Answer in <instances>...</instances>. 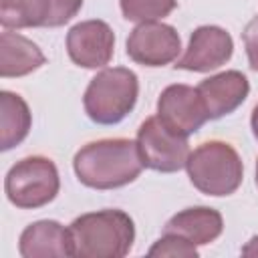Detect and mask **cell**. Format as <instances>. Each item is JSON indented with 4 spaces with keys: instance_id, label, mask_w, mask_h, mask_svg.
I'll return each instance as SVG.
<instances>
[{
    "instance_id": "1",
    "label": "cell",
    "mask_w": 258,
    "mask_h": 258,
    "mask_svg": "<svg viewBox=\"0 0 258 258\" xmlns=\"http://www.w3.org/2000/svg\"><path fill=\"white\" fill-rule=\"evenodd\" d=\"M137 141L99 139L75 153L73 169L77 179L93 189H115L135 181L143 169Z\"/></svg>"
},
{
    "instance_id": "2",
    "label": "cell",
    "mask_w": 258,
    "mask_h": 258,
    "mask_svg": "<svg viewBox=\"0 0 258 258\" xmlns=\"http://www.w3.org/2000/svg\"><path fill=\"white\" fill-rule=\"evenodd\" d=\"M73 256L121 258L135 242V226L123 210H99L75 218L69 226Z\"/></svg>"
},
{
    "instance_id": "3",
    "label": "cell",
    "mask_w": 258,
    "mask_h": 258,
    "mask_svg": "<svg viewBox=\"0 0 258 258\" xmlns=\"http://www.w3.org/2000/svg\"><path fill=\"white\" fill-rule=\"evenodd\" d=\"M137 95L139 81L131 69H103L91 79L85 91V113L97 125H117L133 111Z\"/></svg>"
},
{
    "instance_id": "4",
    "label": "cell",
    "mask_w": 258,
    "mask_h": 258,
    "mask_svg": "<svg viewBox=\"0 0 258 258\" xmlns=\"http://www.w3.org/2000/svg\"><path fill=\"white\" fill-rule=\"evenodd\" d=\"M189 181L206 196L224 198L234 194L244 175L238 151L226 141H206L189 151L185 161Z\"/></svg>"
},
{
    "instance_id": "5",
    "label": "cell",
    "mask_w": 258,
    "mask_h": 258,
    "mask_svg": "<svg viewBox=\"0 0 258 258\" xmlns=\"http://www.w3.org/2000/svg\"><path fill=\"white\" fill-rule=\"evenodd\" d=\"M4 189L8 202L20 210L42 208L50 204L60 189L58 169L48 157H24L8 169Z\"/></svg>"
},
{
    "instance_id": "6",
    "label": "cell",
    "mask_w": 258,
    "mask_h": 258,
    "mask_svg": "<svg viewBox=\"0 0 258 258\" xmlns=\"http://www.w3.org/2000/svg\"><path fill=\"white\" fill-rule=\"evenodd\" d=\"M137 147L143 165L161 173L179 171L181 167H185V161L189 157L187 137L167 129L157 115L141 123L137 131Z\"/></svg>"
},
{
    "instance_id": "7",
    "label": "cell",
    "mask_w": 258,
    "mask_h": 258,
    "mask_svg": "<svg viewBox=\"0 0 258 258\" xmlns=\"http://www.w3.org/2000/svg\"><path fill=\"white\" fill-rule=\"evenodd\" d=\"M179 50V34L159 20L139 22L127 38V56L143 67H165L177 60Z\"/></svg>"
},
{
    "instance_id": "8",
    "label": "cell",
    "mask_w": 258,
    "mask_h": 258,
    "mask_svg": "<svg viewBox=\"0 0 258 258\" xmlns=\"http://www.w3.org/2000/svg\"><path fill=\"white\" fill-rule=\"evenodd\" d=\"M157 117L167 129L183 137L200 131L208 121V113L198 95V89L189 85L165 87L157 99Z\"/></svg>"
},
{
    "instance_id": "9",
    "label": "cell",
    "mask_w": 258,
    "mask_h": 258,
    "mask_svg": "<svg viewBox=\"0 0 258 258\" xmlns=\"http://www.w3.org/2000/svg\"><path fill=\"white\" fill-rule=\"evenodd\" d=\"M115 34L105 20H83L67 34V52L83 69H103L113 58Z\"/></svg>"
},
{
    "instance_id": "10",
    "label": "cell",
    "mask_w": 258,
    "mask_h": 258,
    "mask_svg": "<svg viewBox=\"0 0 258 258\" xmlns=\"http://www.w3.org/2000/svg\"><path fill=\"white\" fill-rule=\"evenodd\" d=\"M234 52L232 36L214 24L198 26L191 36L185 52L177 58L175 67L191 73H210L230 60Z\"/></svg>"
},
{
    "instance_id": "11",
    "label": "cell",
    "mask_w": 258,
    "mask_h": 258,
    "mask_svg": "<svg viewBox=\"0 0 258 258\" xmlns=\"http://www.w3.org/2000/svg\"><path fill=\"white\" fill-rule=\"evenodd\" d=\"M196 89L204 103L208 119H220L234 113L246 101L250 83L240 71H224L220 75L204 79Z\"/></svg>"
},
{
    "instance_id": "12",
    "label": "cell",
    "mask_w": 258,
    "mask_h": 258,
    "mask_svg": "<svg viewBox=\"0 0 258 258\" xmlns=\"http://www.w3.org/2000/svg\"><path fill=\"white\" fill-rule=\"evenodd\" d=\"M18 252L24 258L73 256V238L69 228L58 224L56 220H38L22 230Z\"/></svg>"
},
{
    "instance_id": "13",
    "label": "cell",
    "mask_w": 258,
    "mask_h": 258,
    "mask_svg": "<svg viewBox=\"0 0 258 258\" xmlns=\"http://www.w3.org/2000/svg\"><path fill=\"white\" fill-rule=\"evenodd\" d=\"M222 230H224L222 214L206 206L185 208L175 216H171L163 226V234L181 236L194 246H204L214 242L222 234Z\"/></svg>"
},
{
    "instance_id": "14",
    "label": "cell",
    "mask_w": 258,
    "mask_h": 258,
    "mask_svg": "<svg viewBox=\"0 0 258 258\" xmlns=\"http://www.w3.org/2000/svg\"><path fill=\"white\" fill-rule=\"evenodd\" d=\"M42 50L26 36L4 28L0 34V75L4 79L24 77L44 64Z\"/></svg>"
},
{
    "instance_id": "15",
    "label": "cell",
    "mask_w": 258,
    "mask_h": 258,
    "mask_svg": "<svg viewBox=\"0 0 258 258\" xmlns=\"http://www.w3.org/2000/svg\"><path fill=\"white\" fill-rule=\"evenodd\" d=\"M32 125V115L26 101L10 91L0 93V149L8 151L20 145Z\"/></svg>"
},
{
    "instance_id": "16",
    "label": "cell",
    "mask_w": 258,
    "mask_h": 258,
    "mask_svg": "<svg viewBox=\"0 0 258 258\" xmlns=\"http://www.w3.org/2000/svg\"><path fill=\"white\" fill-rule=\"evenodd\" d=\"M50 0H0V24L8 30L46 26Z\"/></svg>"
},
{
    "instance_id": "17",
    "label": "cell",
    "mask_w": 258,
    "mask_h": 258,
    "mask_svg": "<svg viewBox=\"0 0 258 258\" xmlns=\"http://www.w3.org/2000/svg\"><path fill=\"white\" fill-rule=\"evenodd\" d=\"M121 12L131 22H153L171 14L177 0H119Z\"/></svg>"
},
{
    "instance_id": "18",
    "label": "cell",
    "mask_w": 258,
    "mask_h": 258,
    "mask_svg": "<svg viewBox=\"0 0 258 258\" xmlns=\"http://www.w3.org/2000/svg\"><path fill=\"white\" fill-rule=\"evenodd\" d=\"M149 256H169V258H196L198 246L187 242L181 236L175 234H163L147 252Z\"/></svg>"
},
{
    "instance_id": "19",
    "label": "cell",
    "mask_w": 258,
    "mask_h": 258,
    "mask_svg": "<svg viewBox=\"0 0 258 258\" xmlns=\"http://www.w3.org/2000/svg\"><path fill=\"white\" fill-rule=\"evenodd\" d=\"M83 6V0H50V10H48V28H56L67 24Z\"/></svg>"
},
{
    "instance_id": "20",
    "label": "cell",
    "mask_w": 258,
    "mask_h": 258,
    "mask_svg": "<svg viewBox=\"0 0 258 258\" xmlns=\"http://www.w3.org/2000/svg\"><path fill=\"white\" fill-rule=\"evenodd\" d=\"M242 40H244V46H246L250 69L258 73V16H254L246 24V28L242 32Z\"/></svg>"
},
{
    "instance_id": "21",
    "label": "cell",
    "mask_w": 258,
    "mask_h": 258,
    "mask_svg": "<svg viewBox=\"0 0 258 258\" xmlns=\"http://www.w3.org/2000/svg\"><path fill=\"white\" fill-rule=\"evenodd\" d=\"M242 256H254V258H258V236H254V238L242 248Z\"/></svg>"
},
{
    "instance_id": "22",
    "label": "cell",
    "mask_w": 258,
    "mask_h": 258,
    "mask_svg": "<svg viewBox=\"0 0 258 258\" xmlns=\"http://www.w3.org/2000/svg\"><path fill=\"white\" fill-rule=\"evenodd\" d=\"M250 127H252V133H254V137H256V141H258V105H256V107H254V111H252Z\"/></svg>"
},
{
    "instance_id": "23",
    "label": "cell",
    "mask_w": 258,
    "mask_h": 258,
    "mask_svg": "<svg viewBox=\"0 0 258 258\" xmlns=\"http://www.w3.org/2000/svg\"><path fill=\"white\" fill-rule=\"evenodd\" d=\"M256 185H258V159H256Z\"/></svg>"
}]
</instances>
